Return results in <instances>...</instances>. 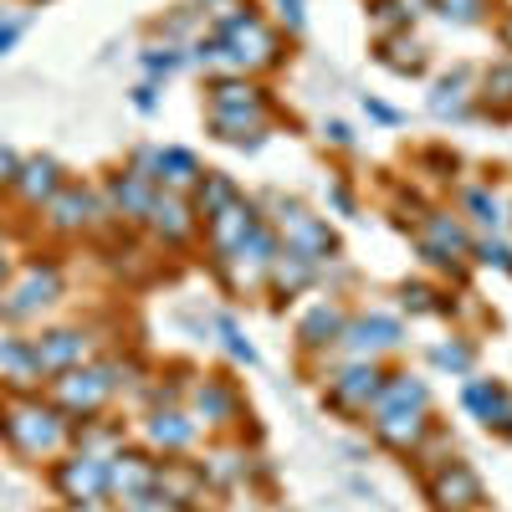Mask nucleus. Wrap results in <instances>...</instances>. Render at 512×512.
Masks as SVG:
<instances>
[{
	"instance_id": "obj_10",
	"label": "nucleus",
	"mask_w": 512,
	"mask_h": 512,
	"mask_svg": "<svg viewBox=\"0 0 512 512\" xmlns=\"http://www.w3.org/2000/svg\"><path fill=\"white\" fill-rule=\"evenodd\" d=\"M154 482H159V461H149V456H139V451L108 456V492H118L123 502L154 492Z\"/></svg>"
},
{
	"instance_id": "obj_19",
	"label": "nucleus",
	"mask_w": 512,
	"mask_h": 512,
	"mask_svg": "<svg viewBox=\"0 0 512 512\" xmlns=\"http://www.w3.org/2000/svg\"><path fill=\"white\" fill-rule=\"evenodd\" d=\"M144 221H149L164 241H185V236H190V226H195V221H190V205H185L175 190L154 195V205H149V216H144Z\"/></svg>"
},
{
	"instance_id": "obj_7",
	"label": "nucleus",
	"mask_w": 512,
	"mask_h": 512,
	"mask_svg": "<svg viewBox=\"0 0 512 512\" xmlns=\"http://www.w3.org/2000/svg\"><path fill=\"white\" fill-rule=\"evenodd\" d=\"M256 226H262V216H256V205L251 200H231V205H221L216 210V216H205V236H210V251H216L221 256V262H226V256L256 231Z\"/></svg>"
},
{
	"instance_id": "obj_5",
	"label": "nucleus",
	"mask_w": 512,
	"mask_h": 512,
	"mask_svg": "<svg viewBox=\"0 0 512 512\" xmlns=\"http://www.w3.org/2000/svg\"><path fill=\"white\" fill-rule=\"evenodd\" d=\"M82 359H88V333H77V328H57L47 338H36V344H26L31 374H62V369H77Z\"/></svg>"
},
{
	"instance_id": "obj_25",
	"label": "nucleus",
	"mask_w": 512,
	"mask_h": 512,
	"mask_svg": "<svg viewBox=\"0 0 512 512\" xmlns=\"http://www.w3.org/2000/svg\"><path fill=\"white\" fill-rule=\"evenodd\" d=\"M154 195H159V190H154L149 180H139L134 169H123V175H118V180L108 185V200H113V205L123 210V216H149Z\"/></svg>"
},
{
	"instance_id": "obj_9",
	"label": "nucleus",
	"mask_w": 512,
	"mask_h": 512,
	"mask_svg": "<svg viewBox=\"0 0 512 512\" xmlns=\"http://www.w3.org/2000/svg\"><path fill=\"white\" fill-rule=\"evenodd\" d=\"M379 384H384V374H379L374 364H349L338 379H328V405H333V410L359 415V410H369V405H374Z\"/></svg>"
},
{
	"instance_id": "obj_16",
	"label": "nucleus",
	"mask_w": 512,
	"mask_h": 512,
	"mask_svg": "<svg viewBox=\"0 0 512 512\" xmlns=\"http://www.w3.org/2000/svg\"><path fill=\"white\" fill-rule=\"evenodd\" d=\"M272 256H277V236L267 231V226H256L221 267H236L241 272V282H256V277H267V267H272Z\"/></svg>"
},
{
	"instance_id": "obj_13",
	"label": "nucleus",
	"mask_w": 512,
	"mask_h": 512,
	"mask_svg": "<svg viewBox=\"0 0 512 512\" xmlns=\"http://www.w3.org/2000/svg\"><path fill=\"white\" fill-rule=\"evenodd\" d=\"M472 251V241H466V231L451 221V216H431L425 221V236H420V256L431 267H456V256Z\"/></svg>"
},
{
	"instance_id": "obj_29",
	"label": "nucleus",
	"mask_w": 512,
	"mask_h": 512,
	"mask_svg": "<svg viewBox=\"0 0 512 512\" xmlns=\"http://www.w3.org/2000/svg\"><path fill=\"white\" fill-rule=\"evenodd\" d=\"M195 410H200V415H205L210 425H226V420L236 415V395L226 390L221 379H205L200 390H195Z\"/></svg>"
},
{
	"instance_id": "obj_32",
	"label": "nucleus",
	"mask_w": 512,
	"mask_h": 512,
	"mask_svg": "<svg viewBox=\"0 0 512 512\" xmlns=\"http://www.w3.org/2000/svg\"><path fill=\"white\" fill-rule=\"evenodd\" d=\"M436 16H446L451 26H482L492 16V0H436Z\"/></svg>"
},
{
	"instance_id": "obj_4",
	"label": "nucleus",
	"mask_w": 512,
	"mask_h": 512,
	"mask_svg": "<svg viewBox=\"0 0 512 512\" xmlns=\"http://www.w3.org/2000/svg\"><path fill=\"white\" fill-rule=\"evenodd\" d=\"M62 292V272L57 267H41V262H26L21 282L6 292V303H0V313L6 318H36L41 308H52Z\"/></svg>"
},
{
	"instance_id": "obj_33",
	"label": "nucleus",
	"mask_w": 512,
	"mask_h": 512,
	"mask_svg": "<svg viewBox=\"0 0 512 512\" xmlns=\"http://www.w3.org/2000/svg\"><path fill=\"white\" fill-rule=\"evenodd\" d=\"M461 200H466V210H472V221H477V226H487V231L502 226V205H497L487 190H466Z\"/></svg>"
},
{
	"instance_id": "obj_44",
	"label": "nucleus",
	"mask_w": 512,
	"mask_h": 512,
	"mask_svg": "<svg viewBox=\"0 0 512 512\" xmlns=\"http://www.w3.org/2000/svg\"><path fill=\"white\" fill-rule=\"evenodd\" d=\"M364 108H369V113H374L379 123H395V108H384L379 98H364Z\"/></svg>"
},
{
	"instance_id": "obj_28",
	"label": "nucleus",
	"mask_w": 512,
	"mask_h": 512,
	"mask_svg": "<svg viewBox=\"0 0 512 512\" xmlns=\"http://www.w3.org/2000/svg\"><path fill=\"white\" fill-rule=\"evenodd\" d=\"M256 103H267L262 88H251L246 77H216L210 82V108H256Z\"/></svg>"
},
{
	"instance_id": "obj_43",
	"label": "nucleus",
	"mask_w": 512,
	"mask_h": 512,
	"mask_svg": "<svg viewBox=\"0 0 512 512\" xmlns=\"http://www.w3.org/2000/svg\"><path fill=\"white\" fill-rule=\"evenodd\" d=\"M328 139H333V144H344V149L354 144V134H349V123H328Z\"/></svg>"
},
{
	"instance_id": "obj_35",
	"label": "nucleus",
	"mask_w": 512,
	"mask_h": 512,
	"mask_svg": "<svg viewBox=\"0 0 512 512\" xmlns=\"http://www.w3.org/2000/svg\"><path fill=\"white\" fill-rule=\"evenodd\" d=\"M482 88H487V103H507L502 108V118L512 113V67H497V72H487V82H482Z\"/></svg>"
},
{
	"instance_id": "obj_41",
	"label": "nucleus",
	"mask_w": 512,
	"mask_h": 512,
	"mask_svg": "<svg viewBox=\"0 0 512 512\" xmlns=\"http://www.w3.org/2000/svg\"><path fill=\"white\" fill-rule=\"evenodd\" d=\"M16 169H21V159H16L11 149H0V185H11V180H16Z\"/></svg>"
},
{
	"instance_id": "obj_42",
	"label": "nucleus",
	"mask_w": 512,
	"mask_h": 512,
	"mask_svg": "<svg viewBox=\"0 0 512 512\" xmlns=\"http://www.w3.org/2000/svg\"><path fill=\"white\" fill-rule=\"evenodd\" d=\"M16 41H21V21H6V26H0V57H6Z\"/></svg>"
},
{
	"instance_id": "obj_38",
	"label": "nucleus",
	"mask_w": 512,
	"mask_h": 512,
	"mask_svg": "<svg viewBox=\"0 0 512 512\" xmlns=\"http://www.w3.org/2000/svg\"><path fill=\"white\" fill-rule=\"evenodd\" d=\"M400 297H405V308H410V313H441V308L431 303L436 292L425 287V282H405V287H400Z\"/></svg>"
},
{
	"instance_id": "obj_27",
	"label": "nucleus",
	"mask_w": 512,
	"mask_h": 512,
	"mask_svg": "<svg viewBox=\"0 0 512 512\" xmlns=\"http://www.w3.org/2000/svg\"><path fill=\"white\" fill-rule=\"evenodd\" d=\"M379 62L390 67V72H425V47L420 41H405V36H384L379 41Z\"/></svg>"
},
{
	"instance_id": "obj_30",
	"label": "nucleus",
	"mask_w": 512,
	"mask_h": 512,
	"mask_svg": "<svg viewBox=\"0 0 512 512\" xmlns=\"http://www.w3.org/2000/svg\"><path fill=\"white\" fill-rule=\"evenodd\" d=\"M431 113H436V118H466V113H472V103H466V72H456V77H441V82H436V93H431Z\"/></svg>"
},
{
	"instance_id": "obj_20",
	"label": "nucleus",
	"mask_w": 512,
	"mask_h": 512,
	"mask_svg": "<svg viewBox=\"0 0 512 512\" xmlns=\"http://www.w3.org/2000/svg\"><path fill=\"white\" fill-rule=\"evenodd\" d=\"M313 272H318V262H313V256H303V251H292V246H287V251L277 246L272 267H267L272 287H277V292H287V297H292V292H303V287L313 282Z\"/></svg>"
},
{
	"instance_id": "obj_3",
	"label": "nucleus",
	"mask_w": 512,
	"mask_h": 512,
	"mask_svg": "<svg viewBox=\"0 0 512 512\" xmlns=\"http://www.w3.org/2000/svg\"><path fill=\"white\" fill-rule=\"evenodd\" d=\"M113 395V374L108 369H62L52 379V400L67 415H93Z\"/></svg>"
},
{
	"instance_id": "obj_24",
	"label": "nucleus",
	"mask_w": 512,
	"mask_h": 512,
	"mask_svg": "<svg viewBox=\"0 0 512 512\" xmlns=\"http://www.w3.org/2000/svg\"><path fill=\"white\" fill-rule=\"evenodd\" d=\"M149 441H154L159 451H185V446L195 441V420L180 415V410H154V415H149Z\"/></svg>"
},
{
	"instance_id": "obj_45",
	"label": "nucleus",
	"mask_w": 512,
	"mask_h": 512,
	"mask_svg": "<svg viewBox=\"0 0 512 512\" xmlns=\"http://www.w3.org/2000/svg\"><path fill=\"white\" fill-rule=\"evenodd\" d=\"M134 103H139V108L149 113V108H154V88H139V93H134Z\"/></svg>"
},
{
	"instance_id": "obj_11",
	"label": "nucleus",
	"mask_w": 512,
	"mask_h": 512,
	"mask_svg": "<svg viewBox=\"0 0 512 512\" xmlns=\"http://www.w3.org/2000/svg\"><path fill=\"white\" fill-rule=\"evenodd\" d=\"M210 134L226 139V144H241V149H256L267 134V103L256 108H210Z\"/></svg>"
},
{
	"instance_id": "obj_15",
	"label": "nucleus",
	"mask_w": 512,
	"mask_h": 512,
	"mask_svg": "<svg viewBox=\"0 0 512 512\" xmlns=\"http://www.w3.org/2000/svg\"><path fill=\"white\" fill-rule=\"evenodd\" d=\"M461 405L472 410L482 425H502L512 420V390H502L497 379H466V390H461Z\"/></svg>"
},
{
	"instance_id": "obj_39",
	"label": "nucleus",
	"mask_w": 512,
	"mask_h": 512,
	"mask_svg": "<svg viewBox=\"0 0 512 512\" xmlns=\"http://www.w3.org/2000/svg\"><path fill=\"white\" fill-rule=\"evenodd\" d=\"M277 6H282L287 31H303V21H308V0H277Z\"/></svg>"
},
{
	"instance_id": "obj_31",
	"label": "nucleus",
	"mask_w": 512,
	"mask_h": 512,
	"mask_svg": "<svg viewBox=\"0 0 512 512\" xmlns=\"http://www.w3.org/2000/svg\"><path fill=\"white\" fill-rule=\"evenodd\" d=\"M231 200H236V185L226 175H200V185H195V210L200 216H216V210L231 205Z\"/></svg>"
},
{
	"instance_id": "obj_14",
	"label": "nucleus",
	"mask_w": 512,
	"mask_h": 512,
	"mask_svg": "<svg viewBox=\"0 0 512 512\" xmlns=\"http://www.w3.org/2000/svg\"><path fill=\"white\" fill-rule=\"evenodd\" d=\"M338 344H349L354 354H384V349H400L405 344V328L395 318H384V313H369V318L349 323Z\"/></svg>"
},
{
	"instance_id": "obj_21",
	"label": "nucleus",
	"mask_w": 512,
	"mask_h": 512,
	"mask_svg": "<svg viewBox=\"0 0 512 512\" xmlns=\"http://www.w3.org/2000/svg\"><path fill=\"white\" fill-rule=\"evenodd\" d=\"M344 328H349L344 313H338L333 303H318L303 323H297V338H303V349H328V344H338V338H344Z\"/></svg>"
},
{
	"instance_id": "obj_47",
	"label": "nucleus",
	"mask_w": 512,
	"mask_h": 512,
	"mask_svg": "<svg viewBox=\"0 0 512 512\" xmlns=\"http://www.w3.org/2000/svg\"><path fill=\"white\" fill-rule=\"evenodd\" d=\"M11 277V262H6V251H0V282H6Z\"/></svg>"
},
{
	"instance_id": "obj_2",
	"label": "nucleus",
	"mask_w": 512,
	"mask_h": 512,
	"mask_svg": "<svg viewBox=\"0 0 512 512\" xmlns=\"http://www.w3.org/2000/svg\"><path fill=\"white\" fill-rule=\"evenodd\" d=\"M216 36H221V47H226V62H231V67H277V62H282L277 31H272L262 16H256L251 6H246V11L216 16Z\"/></svg>"
},
{
	"instance_id": "obj_18",
	"label": "nucleus",
	"mask_w": 512,
	"mask_h": 512,
	"mask_svg": "<svg viewBox=\"0 0 512 512\" xmlns=\"http://www.w3.org/2000/svg\"><path fill=\"white\" fill-rule=\"evenodd\" d=\"M11 185L26 195V205H47L62 190V169H57V159H26Z\"/></svg>"
},
{
	"instance_id": "obj_34",
	"label": "nucleus",
	"mask_w": 512,
	"mask_h": 512,
	"mask_svg": "<svg viewBox=\"0 0 512 512\" xmlns=\"http://www.w3.org/2000/svg\"><path fill=\"white\" fill-rule=\"evenodd\" d=\"M431 359L441 364V369H451V374H466V369H472V344H436L431 349Z\"/></svg>"
},
{
	"instance_id": "obj_12",
	"label": "nucleus",
	"mask_w": 512,
	"mask_h": 512,
	"mask_svg": "<svg viewBox=\"0 0 512 512\" xmlns=\"http://www.w3.org/2000/svg\"><path fill=\"white\" fill-rule=\"evenodd\" d=\"M57 492L72 502H98L108 492V461L98 456H72L57 466Z\"/></svg>"
},
{
	"instance_id": "obj_37",
	"label": "nucleus",
	"mask_w": 512,
	"mask_h": 512,
	"mask_svg": "<svg viewBox=\"0 0 512 512\" xmlns=\"http://www.w3.org/2000/svg\"><path fill=\"white\" fill-rule=\"evenodd\" d=\"M472 251H477L482 267H507V272H512V246H507V241H477Z\"/></svg>"
},
{
	"instance_id": "obj_1",
	"label": "nucleus",
	"mask_w": 512,
	"mask_h": 512,
	"mask_svg": "<svg viewBox=\"0 0 512 512\" xmlns=\"http://www.w3.org/2000/svg\"><path fill=\"white\" fill-rule=\"evenodd\" d=\"M0 436H6L21 456H52L67 441V425H62V410L16 395L6 405V415H0Z\"/></svg>"
},
{
	"instance_id": "obj_22",
	"label": "nucleus",
	"mask_w": 512,
	"mask_h": 512,
	"mask_svg": "<svg viewBox=\"0 0 512 512\" xmlns=\"http://www.w3.org/2000/svg\"><path fill=\"white\" fill-rule=\"evenodd\" d=\"M93 195L88 190H77V185H62L52 200H47V221L57 226V231H77V226H88L93 216Z\"/></svg>"
},
{
	"instance_id": "obj_8",
	"label": "nucleus",
	"mask_w": 512,
	"mask_h": 512,
	"mask_svg": "<svg viewBox=\"0 0 512 512\" xmlns=\"http://www.w3.org/2000/svg\"><path fill=\"white\" fill-rule=\"evenodd\" d=\"M277 226H282V236L292 241V251H303V256H313V262H323V256H333V231L318 221V216H308L303 205H292V200H277Z\"/></svg>"
},
{
	"instance_id": "obj_46",
	"label": "nucleus",
	"mask_w": 512,
	"mask_h": 512,
	"mask_svg": "<svg viewBox=\"0 0 512 512\" xmlns=\"http://www.w3.org/2000/svg\"><path fill=\"white\" fill-rule=\"evenodd\" d=\"M502 47L512 52V16H507V26H502Z\"/></svg>"
},
{
	"instance_id": "obj_26",
	"label": "nucleus",
	"mask_w": 512,
	"mask_h": 512,
	"mask_svg": "<svg viewBox=\"0 0 512 512\" xmlns=\"http://www.w3.org/2000/svg\"><path fill=\"white\" fill-rule=\"evenodd\" d=\"M159 185L164 190H190V185H200V164H195V154L190 149H159Z\"/></svg>"
},
{
	"instance_id": "obj_36",
	"label": "nucleus",
	"mask_w": 512,
	"mask_h": 512,
	"mask_svg": "<svg viewBox=\"0 0 512 512\" xmlns=\"http://www.w3.org/2000/svg\"><path fill=\"white\" fill-rule=\"evenodd\" d=\"M216 328H221V338H226V349L236 354V359H246V364H256V349L241 338V328H236V318H216Z\"/></svg>"
},
{
	"instance_id": "obj_17",
	"label": "nucleus",
	"mask_w": 512,
	"mask_h": 512,
	"mask_svg": "<svg viewBox=\"0 0 512 512\" xmlns=\"http://www.w3.org/2000/svg\"><path fill=\"white\" fill-rule=\"evenodd\" d=\"M374 436L390 451H415L425 436V410H379L374 415Z\"/></svg>"
},
{
	"instance_id": "obj_40",
	"label": "nucleus",
	"mask_w": 512,
	"mask_h": 512,
	"mask_svg": "<svg viewBox=\"0 0 512 512\" xmlns=\"http://www.w3.org/2000/svg\"><path fill=\"white\" fill-rule=\"evenodd\" d=\"M144 62H149V72H175L185 57L180 52H144Z\"/></svg>"
},
{
	"instance_id": "obj_6",
	"label": "nucleus",
	"mask_w": 512,
	"mask_h": 512,
	"mask_svg": "<svg viewBox=\"0 0 512 512\" xmlns=\"http://www.w3.org/2000/svg\"><path fill=\"white\" fill-rule=\"evenodd\" d=\"M431 502L441 512H466V507H477L482 502V477L472 472L466 461H441L436 472H431Z\"/></svg>"
},
{
	"instance_id": "obj_23",
	"label": "nucleus",
	"mask_w": 512,
	"mask_h": 512,
	"mask_svg": "<svg viewBox=\"0 0 512 512\" xmlns=\"http://www.w3.org/2000/svg\"><path fill=\"white\" fill-rule=\"evenodd\" d=\"M425 405H431V390H425L420 379H410V374L384 379L379 395H374V415L379 410H425Z\"/></svg>"
},
{
	"instance_id": "obj_48",
	"label": "nucleus",
	"mask_w": 512,
	"mask_h": 512,
	"mask_svg": "<svg viewBox=\"0 0 512 512\" xmlns=\"http://www.w3.org/2000/svg\"><path fill=\"white\" fill-rule=\"evenodd\" d=\"M0 16H6V6H0Z\"/></svg>"
}]
</instances>
